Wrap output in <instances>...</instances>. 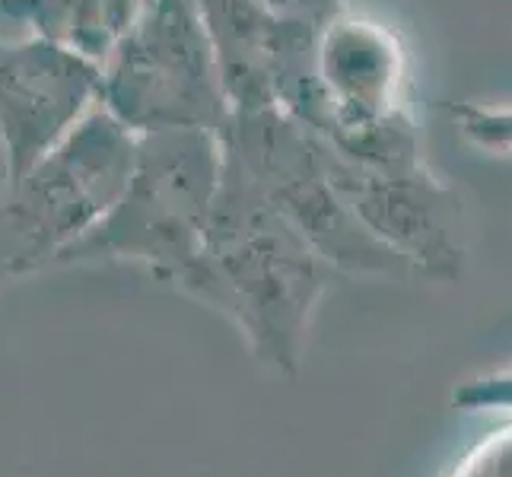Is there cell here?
Wrapping results in <instances>:
<instances>
[{"mask_svg": "<svg viewBox=\"0 0 512 477\" xmlns=\"http://www.w3.org/2000/svg\"><path fill=\"white\" fill-rule=\"evenodd\" d=\"M137 134L93 109L64 140L0 182V284L58 258L109 214L128 179Z\"/></svg>", "mask_w": 512, "mask_h": 477, "instance_id": "3", "label": "cell"}, {"mask_svg": "<svg viewBox=\"0 0 512 477\" xmlns=\"http://www.w3.org/2000/svg\"><path fill=\"white\" fill-rule=\"evenodd\" d=\"M99 109L131 134L220 131L229 102L191 0H150L99 61Z\"/></svg>", "mask_w": 512, "mask_h": 477, "instance_id": "5", "label": "cell"}, {"mask_svg": "<svg viewBox=\"0 0 512 477\" xmlns=\"http://www.w3.org/2000/svg\"><path fill=\"white\" fill-rule=\"evenodd\" d=\"M223 150L341 277H411L414 268L357 220L331 185L322 137L277 105L229 112Z\"/></svg>", "mask_w": 512, "mask_h": 477, "instance_id": "4", "label": "cell"}, {"mask_svg": "<svg viewBox=\"0 0 512 477\" xmlns=\"http://www.w3.org/2000/svg\"><path fill=\"white\" fill-rule=\"evenodd\" d=\"M331 185L357 220L411 264L414 274L455 280L465 264V207L458 191L420 163L414 169L373 172L341 159L325 140Z\"/></svg>", "mask_w": 512, "mask_h": 477, "instance_id": "8", "label": "cell"}, {"mask_svg": "<svg viewBox=\"0 0 512 477\" xmlns=\"http://www.w3.org/2000/svg\"><path fill=\"white\" fill-rule=\"evenodd\" d=\"M220 175L223 144L217 131L137 134L128 179L109 214L70 245L55 268L128 261L179 287L204 252Z\"/></svg>", "mask_w": 512, "mask_h": 477, "instance_id": "2", "label": "cell"}, {"mask_svg": "<svg viewBox=\"0 0 512 477\" xmlns=\"http://www.w3.org/2000/svg\"><path fill=\"white\" fill-rule=\"evenodd\" d=\"M315 70L328 102V128L322 140L385 118L395 109H408L404 45L385 23L350 13V7L319 29Z\"/></svg>", "mask_w": 512, "mask_h": 477, "instance_id": "9", "label": "cell"}, {"mask_svg": "<svg viewBox=\"0 0 512 477\" xmlns=\"http://www.w3.org/2000/svg\"><path fill=\"white\" fill-rule=\"evenodd\" d=\"M255 4L284 16V20L312 23L322 29L328 20H334V16L350 7V0H255Z\"/></svg>", "mask_w": 512, "mask_h": 477, "instance_id": "11", "label": "cell"}, {"mask_svg": "<svg viewBox=\"0 0 512 477\" xmlns=\"http://www.w3.org/2000/svg\"><path fill=\"white\" fill-rule=\"evenodd\" d=\"M214 51L229 112L277 105L319 131L328 102L315 70L319 26L284 20L255 0H191Z\"/></svg>", "mask_w": 512, "mask_h": 477, "instance_id": "6", "label": "cell"}, {"mask_svg": "<svg viewBox=\"0 0 512 477\" xmlns=\"http://www.w3.org/2000/svg\"><path fill=\"white\" fill-rule=\"evenodd\" d=\"M99 109V61L35 32H0V182Z\"/></svg>", "mask_w": 512, "mask_h": 477, "instance_id": "7", "label": "cell"}, {"mask_svg": "<svg viewBox=\"0 0 512 477\" xmlns=\"http://www.w3.org/2000/svg\"><path fill=\"white\" fill-rule=\"evenodd\" d=\"M338 277L223 150L204 252L175 290L226 315L261 363L296 376L312 315Z\"/></svg>", "mask_w": 512, "mask_h": 477, "instance_id": "1", "label": "cell"}, {"mask_svg": "<svg viewBox=\"0 0 512 477\" xmlns=\"http://www.w3.org/2000/svg\"><path fill=\"white\" fill-rule=\"evenodd\" d=\"M455 128L471 144L487 150H512V109H487V105H452Z\"/></svg>", "mask_w": 512, "mask_h": 477, "instance_id": "10", "label": "cell"}]
</instances>
